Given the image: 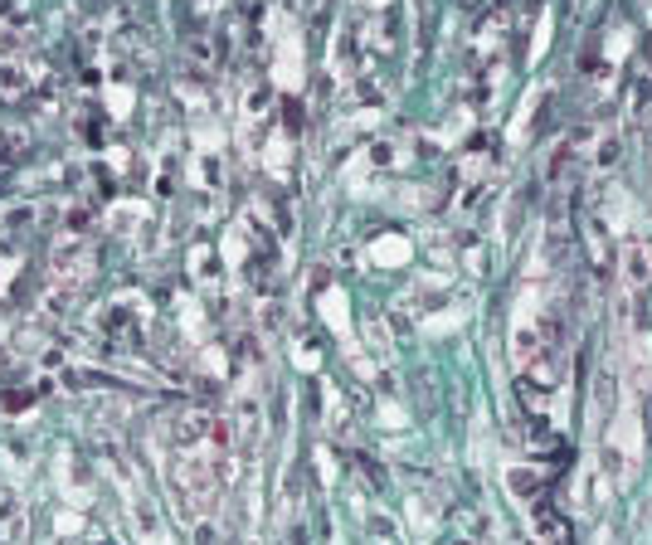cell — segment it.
<instances>
[{"instance_id":"obj_1","label":"cell","mask_w":652,"mask_h":545,"mask_svg":"<svg viewBox=\"0 0 652 545\" xmlns=\"http://www.w3.org/2000/svg\"><path fill=\"white\" fill-rule=\"evenodd\" d=\"M531 526H536V536H541V541H555V536H569V521H565V516H555V511H536V521H531Z\"/></svg>"},{"instance_id":"obj_2","label":"cell","mask_w":652,"mask_h":545,"mask_svg":"<svg viewBox=\"0 0 652 545\" xmlns=\"http://www.w3.org/2000/svg\"><path fill=\"white\" fill-rule=\"evenodd\" d=\"M628 278H633V283H648V278H652V253L643 248V243L628 248Z\"/></svg>"}]
</instances>
